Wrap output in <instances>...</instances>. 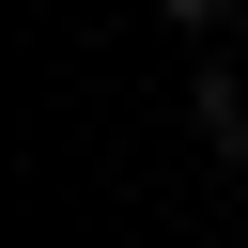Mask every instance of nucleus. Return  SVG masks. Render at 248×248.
<instances>
[{
    "instance_id": "2",
    "label": "nucleus",
    "mask_w": 248,
    "mask_h": 248,
    "mask_svg": "<svg viewBox=\"0 0 248 248\" xmlns=\"http://www.w3.org/2000/svg\"><path fill=\"white\" fill-rule=\"evenodd\" d=\"M155 16H170V31H232V0H155Z\"/></svg>"
},
{
    "instance_id": "1",
    "label": "nucleus",
    "mask_w": 248,
    "mask_h": 248,
    "mask_svg": "<svg viewBox=\"0 0 248 248\" xmlns=\"http://www.w3.org/2000/svg\"><path fill=\"white\" fill-rule=\"evenodd\" d=\"M186 124H202V140H217V155H248V93H232V78H217V62H202V93H186Z\"/></svg>"
}]
</instances>
